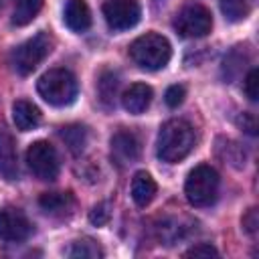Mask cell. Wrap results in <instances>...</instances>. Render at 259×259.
Returning a JSON list of instances; mask_svg holds the SVG:
<instances>
[{
    "label": "cell",
    "mask_w": 259,
    "mask_h": 259,
    "mask_svg": "<svg viewBox=\"0 0 259 259\" xmlns=\"http://www.w3.org/2000/svg\"><path fill=\"white\" fill-rule=\"evenodd\" d=\"M194 127L184 119H168L158 132V158L168 164L184 160L194 148Z\"/></svg>",
    "instance_id": "6da1fadb"
},
{
    "label": "cell",
    "mask_w": 259,
    "mask_h": 259,
    "mask_svg": "<svg viewBox=\"0 0 259 259\" xmlns=\"http://www.w3.org/2000/svg\"><path fill=\"white\" fill-rule=\"evenodd\" d=\"M38 95L55 107H65L71 105L79 93V83L77 77L63 67L57 69H49L45 75H40L38 83H36Z\"/></svg>",
    "instance_id": "7a4b0ae2"
},
{
    "label": "cell",
    "mask_w": 259,
    "mask_h": 259,
    "mask_svg": "<svg viewBox=\"0 0 259 259\" xmlns=\"http://www.w3.org/2000/svg\"><path fill=\"white\" fill-rule=\"evenodd\" d=\"M130 57L140 69L158 71L168 65L172 57V47L166 36L158 32H146L130 45Z\"/></svg>",
    "instance_id": "3957f363"
},
{
    "label": "cell",
    "mask_w": 259,
    "mask_h": 259,
    "mask_svg": "<svg viewBox=\"0 0 259 259\" xmlns=\"http://www.w3.org/2000/svg\"><path fill=\"white\" fill-rule=\"evenodd\" d=\"M51 51H53V38H51V34L45 32V30L42 32H36L32 38L24 40L22 45H18L12 51L10 65H12V69L18 75L26 77V75H30L49 57Z\"/></svg>",
    "instance_id": "277c9868"
},
{
    "label": "cell",
    "mask_w": 259,
    "mask_h": 259,
    "mask_svg": "<svg viewBox=\"0 0 259 259\" xmlns=\"http://www.w3.org/2000/svg\"><path fill=\"white\" fill-rule=\"evenodd\" d=\"M219 182L217 170L208 164H200L190 170L184 184V194L192 206H210L219 196Z\"/></svg>",
    "instance_id": "5b68a950"
},
{
    "label": "cell",
    "mask_w": 259,
    "mask_h": 259,
    "mask_svg": "<svg viewBox=\"0 0 259 259\" xmlns=\"http://www.w3.org/2000/svg\"><path fill=\"white\" fill-rule=\"evenodd\" d=\"M174 28L184 38L206 36L212 28V14L202 4H186L174 16Z\"/></svg>",
    "instance_id": "8992f818"
},
{
    "label": "cell",
    "mask_w": 259,
    "mask_h": 259,
    "mask_svg": "<svg viewBox=\"0 0 259 259\" xmlns=\"http://www.w3.org/2000/svg\"><path fill=\"white\" fill-rule=\"evenodd\" d=\"M26 164L38 180H55L59 176V156L53 144L47 140H36L28 146Z\"/></svg>",
    "instance_id": "52a82bcc"
},
{
    "label": "cell",
    "mask_w": 259,
    "mask_h": 259,
    "mask_svg": "<svg viewBox=\"0 0 259 259\" xmlns=\"http://www.w3.org/2000/svg\"><path fill=\"white\" fill-rule=\"evenodd\" d=\"M101 10L111 30H127L136 26L142 16L140 4L136 0H107Z\"/></svg>",
    "instance_id": "ba28073f"
},
{
    "label": "cell",
    "mask_w": 259,
    "mask_h": 259,
    "mask_svg": "<svg viewBox=\"0 0 259 259\" xmlns=\"http://www.w3.org/2000/svg\"><path fill=\"white\" fill-rule=\"evenodd\" d=\"M32 225L26 214L18 208L0 210V239L6 243H22L30 237Z\"/></svg>",
    "instance_id": "9c48e42d"
},
{
    "label": "cell",
    "mask_w": 259,
    "mask_h": 259,
    "mask_svg": "<svg viewBox=\"0 0 259 259\" xmlns=\"http://www.w3.org/2000/svg\"><path fill=\"white\" fill-rule=\"evenodd\" d=\"M111 152L121 162H134L142 152L140 138L130 130H119L111 136Z\"/></svg>",
    "instance_id": "30bf717a"
},
{
    "label": "cell",
    "mask_w": 259,
    "mask_h": 259,
    "mask_svg": "<svg viewBox=\"0 0 259 259\" xmlns=\"http://www.w3.org/2000/svg\"><path fill=\"white\" fill-rule=\"evenodd\" d=\"M0 176L8 182L18 178L16 144H14V138L6 130H0Z\"/></svg>",
    "instance_id": "8fae6325"
},
{
    "label": "cell",
    "mask_w": 259,
    "mask_h": 259,
    "mask_svg": "<svg viewBox=\"0 0 259 259\" xmlns=\"http://www.w3.org/2000/svg\"><path fill=\"white\" fill-rule=\"evenodd\" d=\"M152 97H154V93H152V87L150 85H146V83H134V85H130L123 91L121 105H123L125 111L134 113V115H140V113H144L150 107Z\"/></svg>",
    "instance_id": "7c38bea8"
},
{
    "label": "cell",
    "mask_w": 259,
    "mask_h": 259,
    "mask_svg": "<svg viewBox=\"0 0 259 259\" xmlns=\"http://www.w3.org/2000/svg\"><path fill=\"white\" fill-rule=\"evenodd\" d=\"M63 18L73 32H83L91 26V10L85 0H69Z\"/></svg>",
    "instance_id": "4fadbf2b"
},
{
    "label": "cell",
    "mask_w": 259,
    "mask_h": 259,
    "mask_svg": "<svg viewBox=\"0 0 259 259\" xmlns=\"http://www.w3.org/2000/svg\"><path fill=\"white\" fill-rule=\"evenodd\" d=\"M12 119L20 132H28V130H34L38 125L40 111L34 103H30L26 99H16L12 103Z\"/></svg>",
    "instance_id": "5bb4252c"
},
{
    "label": "cell",
    "mask_w": 259,
    "mask_h": 259,
    "mask_svg": "<svg viewBox=\"0 0 259 259\" xmlns=\"http://www.w3.org/2000/svg\"><path fill=\"white\" fill-rule=\"evenodd\" d=\"M38 204L47 214L65 217L71 212L75 200H73L71 192H42L38 198Z\"/></svg>",
    "instance_id": "9a60e30c"
},
{
    "label": "cell",
    "mask_w": 259,
    "mask_h": 259,
    "mask_svg": "<svg viewBox=\"0 0 259 259\" xmlns=\"http://www.w3.org/2000/svg\"><path fill=\"white\" fill-rule=\"evenodd\" d=\"M156 196V182L148 172H136L132 178V198L138 206H148Z\"/></svg>",
    "instance_id": "2e32d148"
},
{
    "label": "cell",
    "mask_w": 259,
    "mask_h": 259,
    "mask_svg": "<svg viewBox=\"0 0 259 259\" xmlns=\"http://www.w3.org/2000/svg\"><path fill=\"white\" fill-rule=\"evenodd\" d=\"M59 136L65 142V146L69 148V152L75 154V156H79L87 146V130L83 125H79V123L63 125L59 130Z\"/></svg>",
    "instance_id": "e0dca14e"
},
{
    "label": "cell",
    "mask_w": 259,
    "mask_h": 259,
    "mask_svg": "<svg viewBox=\"0 0 259 259\" xmlns=\"http://www.w3.org/2000/svg\"><path fill=\"white\" fill-rule=\"evenodd\" d=\"M117 87H119V77L115 71H103L99 75L97 81V95L99 101L105 107H113L115 105V97H117Z\"/></svg>",
    "instance_id": "ac0fdd59"
},
{
    "label": "cell",
    "mask_w": 259,
    "mask_h": 259,
    "mask_svg": "<svg viewBox=\"0 0 259 259\" xmlns=\"http://www.w3.org/2000/svg\"><path fill=\"white\" fill-rule=\"evenodd\" d=\"M42 0H14V10H12V24L24 26L34 20V16L40 12Z\"/></svg>",
    "instance_id": "d6986e66"
},
{
    "label": "cell",
    "mask_w": 259,
    "mask_h": 259,
    "mask_svg": "<svg viewBox=\"0 0 259 259\" xmlns=\"http://www.w3.org/2000/svg\"><path fill=\"white\" fill-rule=\"evenodd\" d=\"M67 255L69 257H81V259H97V257H103V249L93 239H79L71 245Z\"/></svg>",
    "instance_id": "ffe728a7"
},
{
    "label": "cell",
    "mask_w": 259,
    "mask_h": 259,
    "mask_svg": "<svg viewBox=\"0 0 259 259\" xmlns=\"http://www.w3.org/2000/svg\"><path fill=\"white\" fill-rule=\"evenodd\" d=\"M219 6L229 22H241L249 14V6L245 0H219Z\"/></svg>",
    "instance_id": "44dd1931"
},
{
    "label": "cell",
    "mask_w": 259,
    "mask_h": 259,
    "mask_svg": "<svg viewBox=\"0 0 259 259\" xmlns=\"http://www.w3.org/2000/svg\"><path fill=\"white\" fill-rule=\"evenodd\" d=\"M245 61H247V57H243L241 47H237L233 53H229V55L225 57V65H223V75H225V79H233L235 75H239L241 69L245 67Z\"/></svg>",
    "instance_id": "7402d4cb"
},
{
    "label": "cell",
    "mask_w": 259,
    "mask_h": 259,
    "mask_svg": "<svg viewBox=\"0 0 259 259\" xmlns=\"http://www.w3.org/2000/svg\"><path fill=\"white\" fill-rule=\"evenodd\" d=\"M257 87H259V71L251 69L247 73V77H245V83H243V91H245L249 101H257V95H259Z\"/></svg>",
    "instance_id": "603a6c76"
},
{
    "label": "cell",
    "mask_w": 259,
    "mask_h": 259,
    "mask_svg": "<svg viewBox=\"0 0 259 259\" xmlns=\"http://www.w3.org/2000/svg\"><path fill=\"white\" fill-rule=\"evenodd\" d=\"M109 204L107 202H99V204H95L91 210H89V221H91V225H95V227H103L107 221H109Z\"/></svg>",
    "instance_id": "cb8c5ba5"
},
{
    "label": "cell",
    "mask_w": 259,
    "mask_h": 259,
    "mask_svg": "<svg viewBox=\"0 0 259 259\" xmlns=\"http://www.w3.org/2000/svg\"><path fill=\"white\" fill-rule=\"evenodd\" d=\"M221 148H225V160H227L229 164H233V166H237V168L245 166V158H243V156H235V152H241V150H243L237 142L227 140L225 146H221Z\"/></svg>",
    "instance_id": "d4e9b609"
},
{
    "label": "cell",
    "mask_w": 259,
    "mask_h": 259,
    "mask_svg": "<svg viewBox=\"0 0 259 259\" xmlns=\"http://www.w3.org/2000/svg\"><path fill=\"white\" fill-rule=\"evenodd\" d=\"M184 97H186V89L182 85H170L168 91H166V95H164L168 107H178L184 101Z\"/></svg>",
    "instance_id": "484cf974"
},
{
    "label": "cell",
    "mask_w": 259,
    "mask_h": 259,
    "mask_svg": "<svg viewBox=\"0 0 259 259\" xmlns=\"http://www.w3.org/2000/svg\"><path fill=\"white\" fill-rule=\"evenodd\" d=\"M184 257H219V251L210 243H198L184 251Z\"/></svg>",
    "instance_id": "4316f807"
},
{
    "label": "cell",
    "mask_w": 259,
    "mask_h": 259,
    "mask_svg": "<svg viewBox=\"0 0 259 259\" xmlns=\"http://www.w3.org/2000/svg\"><path fill=\"white\" fill-rule=\"evenodd\" d=\"M243 229L251 235V237H255L257 235V227H259V217H257V208H249L245 214H243Z\"/></svg>",
    "instance_id": "83f0119b"
},
{
    "label": "cell",
    "mask_w": 259,
    "mask_h": 259,
    "mask_svg": "<svg viewBox=\"0 0 259 259\" xmlns=\"http://www.w3.org/2000/svg\"><path fill=\"white\" fill-rule=\"evenodd\" d=\"M239 125L249 134V136H255L257 134V123H255V117L251 113H243V117L239 119Z\"/></svg>",
    "instance_id": "f1b7e54d"
}]
</instances>
